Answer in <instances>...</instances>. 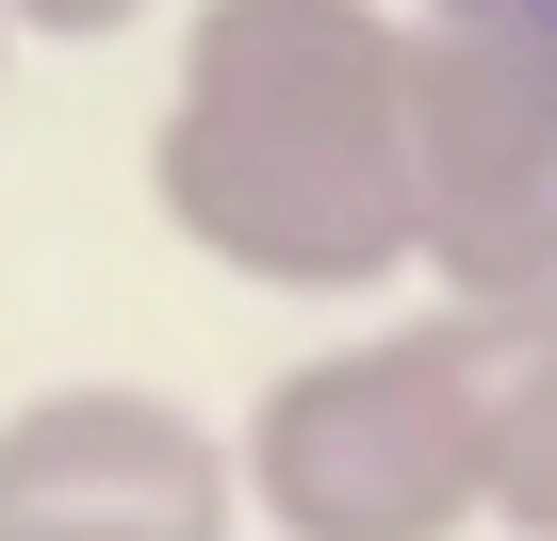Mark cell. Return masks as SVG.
<instances>
[{
  "mask_svg": "<svg viewBox=\"0 0 557 541\" xmlns=\"http://www.w3.org/2000/svg\"><path fill=\"white\" fill-rule=\"evenodd\" d=\"M148 197L262 296H361L426 262L410 197V34L377 0H197Z\"/></svg>",
  "mask_w": 557,
  "mask_h": 541,
  "instance_id": "6da1fadb",
  "label": "cell"
},
{
  "mask_svg": "<svg viewBox=\"0 0 557 541\" xmlns=\"http://www.w3.org/2000/svg\"><path fill=\"white\" fill-rule=\"evenodd\" d=\"M524 312H426L361 329L246 410V508L278 541H459L492 525V427H508Z\"/></svg>",
  "mask_w": 557,
  "mask_h": 541,
  "instance_id": "7a4b0ae2",
  "label": "cell"
},
{
  "mask_svg": "<svg viewBox=\"0 0 557 541\" xmlns=\"http://www.w3.org/2000/svg\"><path fill=\"white\" fill-rule=\"evenodd\" d=\"M410 197L459 312H557V50L410 34Z\"/></svg>",
  "mask_w": 557,
  "mask_h": 541,
  "instance_id": "3957f363",
  "label": "cell"
},
{
  "mask_svg": "<svg viewBox=\"0 0 557 541\" xmlns=\"http://www.w3.org/2000/svg\"><path fill=\"white\" fill-rule=\"evenodd\" d=\"M246 443H213L181 394L66 378L0 427V541H230Z\"/></svg>",
  "mask_w": 557,
  "mask_h": 541,
  "instance_id": "277c9868",
  "label": "cell"
},
{
  "mask_svg": "<svg viewBox=\"0 0 557 541\" xmlns=\"http://www.w3.org/2000/svg\"><path fill=\"white\" fill-rule=\"evenodd\" d=\"M492 525L557 541V312H524L508 345V427H492Z\"/></svg>",
  "mask_w": 557,
  "mask_h": 541,
  "instance_id": "5b68a950",
  "label": "cell"
},
{
  "mask_svg": "<svg viewBox=\"0 0 557 541\" xmlns=\"http://www.w3.org/2000/svg\"><path fill=\"white\" fill-rule=\"evenodd\" d=\"M426 34H524V50H557V0H426Z\"/></svg>",
  "mask_w": 557,
  "mask_h": 541,
  "instance_id": "8992f818",
  "label": "cell"
},
{
  "mask_svg": "<svg viewBox=\"0 0 557 541\" xmlns=\"http://www.w3.org/2000/svg\"><path fill=\"white\" fill-rule=\"evenodd\" d=\"M17 17H34V34H132L148 0H17Z\"/></svg>",
  "mask_w": 557,
  "mask_h": 541,
  "instance_id": "52a82bcc",
  "label": "cell"
},
{
  "mask_svg": "<svg viewBox=\"0 0 557 541\" xmlns=\"http://www.w3.org/2000/svg\"><path fill=\"white\" fill-rule=\"evenodd\" d=\"M0 34H17V0H0Z\"/></svg>",
  "mask_w": 557,
  "mask_h": 541,
  "instance_id": "ba28073f",
  "label": "cell"
}]
</instances>
